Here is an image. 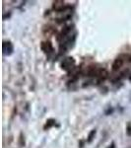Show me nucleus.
<instances>
[{"label": "nucleus", "mask_w": 131, "mask_h": 148, "mask_svg": "<svg viewBox=\"0 0 131 148\" xmlns=\"http://www.w3.org/2000/svg\"><path fill=\"white\" fill-rule=\"evenodd\" d=\"M75 67V60L73 57H66L61 62V68L65 71H71Z\"/></svg>", "instance_id": "obj_1"}, {"label": "nucleus", "mask_w": 131, "mask_h": 148, "mask_svg": "<svg viewBox=\"0 0 131 148\" xmlns=\"http://www.w3.org/2000/svg\"><path fill=\"white\" fill-rule=\"evenodd\" d=\"M123 63H124V56H118L117 58L114 60V62L113 64V71L118 70V69H119L121 66L123 65Z\"/></svg>", "instance_id": "obj_2"}, {"label": "nucleus", "mask_w": 131, "mask_h": 148, "mask_svg": "<svg viewBox=\"0 0 131 148\" xmlns=\"http://www.w3.org/2000/svg\"><path fill=\"white\" fill-rule=\"evenodd\" d=\"M40 49L46 53H51L53 51V47H52L50 42H42L40 44Z\"/></svg>", "instance_id": "obj_3"}, {"label": "nucleus", "mask_w": 131, "mask_h": 148, "mask_svg": "<svg viewBox=\"0 0 131 148\" xmlns=\"http://www.w3.org/2000/svg\"><path fill=\"white\" fill-rule=\"evenodd\" d=\"M13 51H14V47L11 42H3V53L5 54V56H10L12 52H13Z\"/></svg>", "instance_id": "obj_4"}, {"label": "nucleus", "mask_w": 131, "mask_h": 148, "mask_svg": "<svg viewBox=\"0 0 131 148\" xmlns=\"http://www.w3.org/2000/svg\"><path fill=\"white\" fill-rule=\"evenodd\" d=\"M67 6H65V3H64V1H62V0H57V1L53 2V9L57 12H61Z\"/></svg>", "instance_id": "obj_5"}, {"label": "nucleus", "mask_w": 131, "mask_h": 148, "mask_svg": "<svg viewBox=\"0 0 131 148\" xmlns=\"http://www.w3.org/2000/svg\"><path fill=\"white\" fill-rule=\"evenodd\" d=\"M108 71L104 70V69H101V70H100V72H99V74H98L97 78L99 79V81H104L106 77H108Z\"/></svg>", "instance_id": "obj_6"}, {"label": "nucleus", "mask_w": 131, "mask_h": 148, "mask_svg": "<svg viewBox=\"0 0 131 148\" xmlns=\"http://www.w3.org/2000/svg\"><path fill=\"white\" fill-rule=\"evenodd\" d=\"M54 123H55V121H54V120H48V121H46V125H44V130H46V128L51 127V126L54 125Z\"/></svg>", "instance_id": "obj_7"}, {"label": "nucleus", "mask_w": 131, "mask_h": 148, "mask_svg": "<svg viewBox=\"0 0 131 148\" xmlns=\"http://www.w3.org/2000/svg\"><path fill=\"white\" fill-rule=\"evenodd\" d=\"M95 134H96V130H92V132L90 133V135H89V139H88V141L91 142L92 139H93V136H94Z\"/></svg>", "instance_id": "obj_8"}, {"label": "nucleus", "mask_w": 131, "mask_h": 148, "mask_svg": "<svg viewBox=\"0 0 131 148\" xmlns=\"http://www.w3.org/2000/svg\"><path fill=\"white\" fill-rule=\"evenodd\" d=\"M129 61H131V56L129 57Z\"/></svg>", "instance_id": "obj_9"}, {"label": "nucleus", "mask_w": 131, "mask_h": 148, "mask_svg": "<svg viewBox=\"0 0 131 148\" xmlns=\"http://www.w3.org/2000/svg\"><path fill=\"white\" fill-rule=\"evenodd\" d=\"M130 79H131V76H130Z\"/></svg>", "instance_id": "obj_10"}]
</instances>
